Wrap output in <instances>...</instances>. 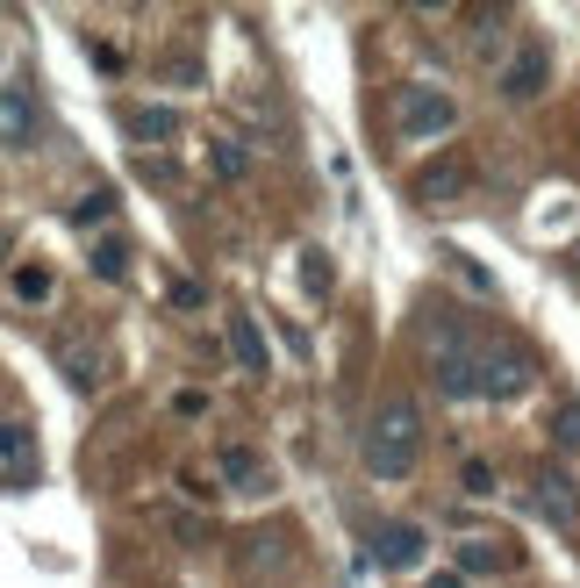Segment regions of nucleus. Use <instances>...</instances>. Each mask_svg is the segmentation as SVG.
<instances>
[{
	"label": "nucleus",
	"instance_id": "f257e3e1",
	"mask_svg": "<svg viewBox=\"0 0 580 588\" xmlns=\"http://www.w3.org/2000/svg\"><path fill=\"white\" fill-rule=\"evenodd\" d=\"M359 460H366L373 481H409L416 460H423V409H416L409 395H387L373 409V424H366Z\"/></svg>",
	"mask_w": 580,
	"mask_h": 588
},
{
	"label": "nucleus",
	"instance_id": "f03ea898",
	"mask_svg": "<svg viewBox=\"0 0 580 588\" xmlns=\"http://www.w3.org/2000/svg\"><path fill=\"white\" fill-rule=\"evenodd\" d=\"M538 366L523 345H480V402H523Z\"/></svg>",
	"mask_w": 580,
	"mask_h": 588
},
{
	"label": "nucleus",
	"instance_id": "7ed1b4c3",
	"mask_svg": "<svg viewBox=\"0 0 580 588\" xmlns=\"http://www.w3.org/2000/svg\"><path fill=\"white\" fill-rule=\"evenodd\" d=\"M452 122H459V101L444 87H402L394 94V130L402 137H444Z\"/></svg>",
	"mask_w": 580,
	"mask_h": 588
},
{
	"label": "nucleus",
	"instance_id": "20e7f679",
	"mask_svg": "<svg viewBox=\"0 0 580 588\" xmlns=\"http://www.w3.org/2000/svg\"><path fill=\"white\" fill-rule=\"evenodd\" d=\"M430 373H437L444 402H480V345H466V338L430 345Z\"/></svg>",
	"mask_w": 580,
	"mask_h": 588
},
{
	"label": "nucleus",
	"instance_id": "39448f33",
	"mask_svg": "<svg viewBox=\"0 0 580 588\" xmlns=\"http://www.w3.org/2000/svg\"><path fill=\"white\" fill-rule=\"evenodd\" d=\"M495 87H502V101H538V94L552 87V51H545V44H523V51L502 65Z\"/></svg>",
	"mask_w": 580,
	"mask_h": 588
},
{
	"label": "nucleus",
	"instance_id": "423d86ee",
	"mask_svg": "<svg viewBox=\"0 0 580 588\" xmlns=\"http://www.w3.org/2000/svg\"><path fill=\"white\" fill-rule=\"evenodd\" d=\"M36 130H44L36 94L22 87V79H8V87H0V137H8V144H36Z\"/></svg>",
	"mask_w": 580,
	"mask_h": 588
},
{
	"label": "nucleus",
	"instance_id": "0eeeda50",
	"mask_svg": "<svg viewBox=\"0 0 580 588\" xmlns=\"http://www.w3.org/2000/svg\"><path fill=\"white\" fill-rule=\"evenodd\" d=\"M423 553H430V538H423V524H387V531L373 538V560H380V567H394V574H409V567H423Z\"/></svg>",
	"mask_w": 580,
	"mask_h": 588
},
{
	"label": "nucleus",
	"instance_id": "6e6552de",
	"mask_svg": "<svg viewBox=\"0 0 580 588\" xmlns=\"http://www.w3.org/2000/svg\"><path fill=\"white\" fill-rule=\"evenodd\" d=\"M466 187H473V166H466V158H437V166H423V173H416V201H423V208L459 201Z\"/></svg>",
	"mask_w": 580,
	"mask_h": 588
},
{
	"label": "nucleus",
	"instance_id": "1a4fd4ad",
	"mask_svg": "<svg viewBox=\"0 0 580 588\" xmlns=\"http://www.w3.org/2000/svg\"><path fill=\"white\" fill-rule=\"evenodd\" d=\"M538 510H545L552 524H573L580 517V488L566 481L559 460H538Z\"/></svg>",
	"mask_w": 580,
	"mask_h": 588
},
{
	"label": "nucleus",
	"instance_id": "9d476101",
	"mask_svg": "<svg viewBox=\"0 0 580 588\" xmlns=\"http://www.w3.org/2000/svg\"><path fill=\"white\" fill-rule=\"evenodd\" d=\"M230 359H237L244 373H266V338H258L251 309H230Z\"/></svg>",
	"mask_w": 580,
	"mask_h": 588
},
{
	"label": "nucleus",
	"instance_id": "9b49d317",
	"mask_svg": "<svg viewBox=\"0 0 580 588\" xmlns=\"http://www.w3.org/2000/svg\"><path fill=\"white\" fill-rule=\"evenodd\" d=\"M122 130L137 144H165L172 130H180V115H172V108H122Z\"/></svg>",
	"mask_w": 580,
	"mask_h": 588
},
{
	"label": "nucleus",
	"instance_id": "f8f14e48",
	"mask_svg": "<svg viewBox=\"0 0 580 588\" xmlns=\"http://www.w3.org/2000/svg\"><path fill=\"white\" fill-rule=\"evenodd\" d=\"M208 166H215V180H244L251 173V151L237 137H208Z\"/></svg>",
	"mask_w": 580,
	"mask_h": 588
},
{
	"label": "nucleus",
	"instance_id": "ddd939ff",
	"mask_svg": "<svg viewBox=\"0 0 580 588\" xmlns=\"http://www.w3.org/2000/svg\"><path fill=\"white\" fill-rule=\"evenodd\" d=\"M58 366H65V381L79 388V395H94V388H101V366L86 359V352L72 345V338H65V345H58Z\"/></svg>",
	"mask_w": 580,
	"mask_h": 588
},
{
	"label": "nucleus",
	"instance_id": "4468645a",
	"mask_svg": "<svg viewBox=\"0 0 580 588\" xmlns=\"http://www.w3.org/2000/svg\"><path fill=\"white\" fill-rule=\"evenodd\" d=\"M559 452H580V402H559L552 409V460Z\"/></svg>",
	"mask_w": 580,
	"mask_h": 588
},
{
	"label": "nucleus",
	"instance_id": "2eb2a0df",
	"mask_svg": "<svg viewBox=\"0 0 580 588\" xmlns=\"http://www.w3.org/2000/svg\"><path fill=\"white\" fill-rule=\"evenodd\" d=\"M222 481H230V488H258V452L251 445H230V452H222Z\"/></svg>",
	"mask_w": 580,
	"mask_h": 588
},
{
	"label": "nucleus",
	"instance_id": "dca6fc26",
	"mask_svg": "<svg viewBox=\"0 0 580 588\" xmlns=\"http://www.w3.org/2000/svg\"><path fill=\"white\" fill-rule=\"evenodd\" d=\"M15 302H51V266H15Z\"/></svg>",
	"mask_w": 580,
	"mask_h": 588
},
{
	"label": "nucleus",
	"instance_id": "f3484780",
	"mask_svg": "<svg viewBox=\"0 0 580 588\" xmlns=\"http://www.w3.org/2000/svg\"><path fill=\"white\" fill-rule=\"evenodd\" d=\"M495 567H502V553L488 546V538H466L459 546V574H495Z\"/></svg>",
	"mask_w": 580,
	"mask_h": 588
},
{
	"label": "nucleus",
	"instance_id": "a211bd4d",
	"mask_svg": "<svg viewBox=\"0 0 580 588\" xmlns=\"http://www.w3.org/2000/svg\"><path fill=\"white\" fill-rule=\"evenodd\" d=\"M459 488H466V495H495V488H502V474L488 467V460H466V467H459Z\"/></svg>",
	"mask_w": 580,
	"mask_h": 588
},
{
	"label": "nucleus",
	"instance_id": "6ab92c4d",
	"mask_svg": "<svg viewBox=\"0 0 580 588\" xmlns=\"http://www.w3.org/2000/svg\"><path fill=\"white\" fill-rule=\"evenodd\" d=\"M94 273H101V280H122V273H129V252H122L115 237H108V244H94Z\"/></svg>",
	"mask_w": 580,
	"mask_h": 588
},
{
	"label": "nucleus",
	"instance_id": "aec40b11",
	"mask_svg": "<svg viewBox=\"0 0 580 588\" xmlns=\"http://www.w3.org/2000/svg\"><path fill=\"white\" fill-rule=\"evenodd\" d=\"M444 266H452V273H466V280H473L480 294L495 287V273H488V266H480V259H466V252H444Z\"/></svg>",
	"mask_w": 580,
	"mask_h": 588
},
{
	"label": "nucleus",
	"instance_id": "412c9836",
	"mask_svg": "<svg viewBox=\"0 0 580 588\" xmlns=\"http://www.w3.org/2000/svg\"><path fill=\"white\" fill-rule=\"evenodd\" d=\"M108 208H115V194H86V201H79V223H101Z\"/></svg>",
	"mask_w": 580,
	"mask_h": 588
},
{
	"label": "nucleus",
	"instance_id": "4be33fe9",
	"mask_svg": "<svg viewBox=\"0 0 580 588\" xmlns=\"http://www.w3.org/2000/svg\"><path fill=\"white\" fill-rule=\"evenodd\" d=\"M172 409H180V416H201L208 395H201V388H180V395H172Z\"/></svg>",
	"mask_w": 580,
	"mask_h": 588
},
{
	"label": "nucleus",
	"instance_id": "5701e85b",
	"mask_svg": "<svg viewBox=\"0 0 580 588\" xmlns=\"http://www.w3.org/2000/svg\"><path fill=\"white\" fill-rule=\"evenodd\" d=\"M430 588H459V574H430Z\"/></svg>",
	"mask_w": 580,
	"mask_h": 588
},
{
	"label": "nucleus",
	"instance_id": "b1692460",
	"mask_svg": "<svg viewBox=\"0 0 580 588\" xmlns=\"http://www.w3.org/2000/svg\"><path fill=\"white\" fill-rule=\"evenodd\" d=\"M8 252H15V237H8V230H0V259H8Z\"/></svg>",
	"mask_w": 580,
	"mask_h": 588
},
{
	"label": "nucleus",
	"instance_id": "393cba45",
	"mask_svg": "<svg viewBox=\"0 0 580 588\" xmlns=\"http://www.w3.org/2000/svg\"><path fill=\"white\" fill-rule=\"evenodd\" d=\"M573 266H580V244H573Z\"/></svg>",
	"mask_w": 580,
	"mask_h": 588
}]
</instances>
